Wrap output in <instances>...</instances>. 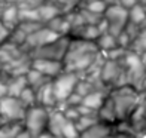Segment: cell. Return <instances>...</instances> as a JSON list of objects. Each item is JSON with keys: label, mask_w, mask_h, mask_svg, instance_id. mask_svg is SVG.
<instances>
[{"label": "cell", "mask_w": 146, "mask_h": 138, "mask_svg": "<svg viewBox=\"0 0 146 138\" xmlns=\"http://www.w3.org/2000/svg\"><path fill=\"white\" fill-rule=\"evenodd\" d=\"M78 82H79V76L76 73H69V71H63L60 76L52 79V89H54L58 106H61L73 92H75Z\"/></svg>", "instance_id": "5"}, {"label": "cell", "mask_w": 146, "mask_h": 138, "mask_svg": "<svg viewBox=\"0 0 146 138\" xmlns=\"http://www.w3.org/2000/svg\"><path fill=\"white\" fill-rule=\"evenodd\" d=\"M46 27H48L49 30H52L54 33H57L58 36H70V31H72V25L69 24V21L66 19L64 15H60L57 18H54L52 21H49L48 24H46Z\"/></svg>", "instance_id": "17"}, {"label": "cell", "mask_w": 146, "mask_h": 138, "mask_svg": "<svg viewBox=\"0 0 146 138\" xmlns=\"http://www.w3.org/2000/svg\"><path fill=\"white\" fill-rule=\"evenodd\" d=\"M140 60H142V64H143V67L146 68V52H143V54L140 55Z\"/></svg>", "instance_id": "36"}, {"label": "cell", "mask_w": 146, "mask_h": 138, "mask_svg": "<svg viewBox=\"0 0 146 138\" xmlns=\"http://www.w3.org/2000/svg\"><path fill=\"white\" fill-rule=\"evenodd\" d=\"M8 95V88H6V79L0 77V101Z\"/></svg>", "instance_id": "34"}, {"label": "cell", "mask_w": 146, "mask_h": 138, "mask_svg": "<svg viewBox=\"0 0 146 138\" xmlns=\"http://www.w3.org/2000/svg\"><path fill=\"white\" fill-rule=\"evenodd\" d=\"M108 138H113V134H112V135H109V137H108Z\"/></svg>", "instance_id": "40"}, {"label": "cell", "mask_w": 146, "mask_h": 138, "mask_svg": "<svg viewBox=\"0 0 146 138\" xmlns=\"http://www.w3.org/2000/svg\"><path fill=\"white\" fill-rule=\"evenodd\" d=\"M9 34H11V31L2 24V21H0V46H2L5 42H8Z\"/></svg>", "instance_id": "32"}, {"label": "cell", "mask_w": 146, "mask_h": 138, "mask_svg": "<svg viewBox=\"0 0 146 138\" xmlns=\"http://www.w3.org/2000/svg\"><path fill=\"white\" fill-rule=\"evenodd\" d=\"M69 43H70V36H64V37H60L55 42L43 46V48L31 51L29 55L31 60L40 58V60H54V61L63 62L66 52H67V48H69Z\"/></svg>", "instance_id": "4"}, {"label": "cell", "mask_w": 146, "mask_h": 138, "mask_svg": "<svg viewBox=\"0 0 146 138\" xmlns=\"http://www.w3.org/2000/svg\"><path fill=\"white\" fill-rule=\"evenodd\" d=\"M30 68L42 73L43 76L49 77V79H55L57 76H60L64 71V65L61 61H54V60H40V58H36V60H31Z\"/></svg>", "instance_id": "9"}, {"label": "cell", "mask_w": 146, "mask_h": 138, "mask_svg": "<svg viewBox=\"0 0 146 138\" xmlns=\"http://www.w3.org/2000/svg\"><path fill=\"white\" fill-rule=\"evenodd\" d=\"M17 138H33V137H31V135H30V134H29L25 129H23L21 132L18 134V137H17Z\"/></svg>", "instance_id": "35"}, {"label": "cell", "mask_w": 146, "mask_h": 138, "mask_svg": "<svg viewBox=\"0 0 146 138\" xmlns=\"http://www.w3.org/2000/svg\"><path fill=\"white\" fill-rule=\"evenodd\" d=\"M49 111L51 110L43 108L40 106H35V107L27 108L23 125H24V129L27 131L33 138H36V137L46 132L48 120H49Z\"/></svg>", "instance_id": "3"}, {"label": "cell", "mask_w": 146, "mask_h": 138, "mask_svg": "<svg viewBox=\"0 0 146 138\" xmlns=\"http://www.w3.org/2000/svg\"><path fill=\"white\" fill-rule=\"evenodd\" d=\"M98 123V119H97V116H81L79 119L75 122L76 125V128L79 131V134H82L84 131H87L90 129L91 126H94V125Z\"/></svg>", "instance_id": "27"}, {"label": "cell", "mask_w": 146, "mask_h": 138, "mask_svg": "<svg viewBox=\"0 0 146 138\" xmlns=\"http://www.w3.org/2000/svg\"><path fill=\"white\" fill-rule=\"evenodd\" d=\"M60 111L64 114V117L69 122H73V123H75L79 117H81V116H79V113H78V110H76V107H64V108H61Z\"/></svg>", "instance_id": "31"}, {"label": "cell", "mask_w": 146, "mask_h": 138, "mask_svg": "<svg viewBox=\"0 0 146 138\" xmlns=\"http://www.w3.org/2000/svg\"><path fill=\"white\" fill-rule=\"evenodd\" d=\"M25 108L19 98L6 95L0 101V120L3 123H15V122H23L25 117Z\"/></svg>", "instance_id": "6"}, {"label": "cell", "mask_w": 146, "mask_h": 138, "mask_svg": "<svg viewBox=\"0 0 146 138\" xmlns=\"http://www.w3.org/2000/svg\"><path fill=\"white\" fill-rule=\"evenodd\" d=\"M23 129H24L23 122L2 123V126H0V138H17Z\"/></svg>", "instance_id": "22"}, {"label": "cell", "mask_w": 146, "mask_h": 138, "mask_svg": "<svg viewBox=\"0 0 146 138\" xmlns=\"http://www.w3.org/2000/svg\"><path fill=\"white\" fill-rule=\"evenodd\" d=\"M100 54L102 52L98 51L96 42L70 37L69 48L63 60L64 71L76 73L78 76H81L85 70L90 68V65L97 60Z\"/></svg>", "instance_id": "1"}, {"label": "cell", "mask_w": 146, "mask_h": 138, "mask_svg": "<svg viewBox=\"0 0 146 138\" xmlns=\"http://www.w3.org/2000/svg\"><path fill=\"white\" fill-rule=\"evenodd\" d=\"M37 12H39L40 22H42L43 25H46L49 21H52L54 18H57V16H60V15H63L61 11H60L57 6L51 5V3H48V2H45V3H42L40 6H39V8H37Z\"/></svg>", "instance_id": "18"}, {"label": "cell", "mask_w": 146, "mask_h": 138, "mask_svg": "<svg viewBox=\"0 0 146 138\" xmlns=\"http://www.w3.org/2000/svg\"><path fill=\"white\" fill-rule=\"evenodd\" d=\"M79 131L76 128V125L73 122H69L66 120L64 126H63V131H61V137L63 138H79Z\"/></svg>", "instance_id": "28"}, {"label": "cell", "mask_w": 146, "mask_h": 138, "mask_svg": "<svg viewBox=\"0 0 146 138\" xmlns=\"http://www.w3.org/2000/svg\"><path fill=\"white\" fill-rule=\"evenodd\" d=\"M42 27H43L42 22H19V25H18V28L23 30L27 34V37L30 34H33V33H36L37 30H40Z\"/></svg>", "instance_id": "29"}, {"label": "cell", "mask_w": 146, "mask_h": 138, "mask_svg": "<svg viewBox=\"0 0 146 138\" xmlns=\"http://www.w3.org/2000/svg\"><path fill=\"white\" fill-rule=\"evenodd\" d=\"M36 95H37V106L48 110H55L58 107L54 89H52V80L46 83L45 86H42L39 91H36Z\"/></svg>", "instance_id": "11"}, {"label": "cell", "mask_w": 146, "mask_h": 138, "mask_svg": "<svg viewBox=\"0 0 146 138\" xmlns=\"http://www.w3.org/2000/svg\"><path fill=\"white\" fill-rule=\"evenodd\" d=\"M109 92L108 89H96L94 92H91L90 95H87L82 100V106L85 107H88L91 108L92 111H97L102 108V106L104 104V101L108 100V97H109Z\"/></svg>", "instance_id": "12"}, {"label": "cell", "mask_w": 146, "mask_h": 138, "mask_svg": "<svg viewBox=\"0 0 146 138\" xmlns=\"http://www.w3.org/2000/svg\"><path fill=\"white\" fill-rule=\"evenodd\" d=\"M128 22L142 27L146 22V8L145 6L137 3L136 6H133L131 9H128Z\"/></svg>", "instance_id": "20"}, {"label": "cell", "mask_w": 146, "mask_h": 138, "mask_svg": "<svg viewBox=\"0 0 146 138\" xmlns=\"http://www.w3.org/2000/svg\"><path fill=\"white\" fill-rule=\"evenodd\" d=\"M108 6L109 5L106 3L104 0H88L82 9H87V11L92 12V14H97V15H104Z\"/></svg>", "instance_id": "25"}, {"label": "cell", "mask_w": 146, "mask_h": 138, "mask_svg": "<svg viewBox=\"0 0 146 138\" xmlns=\"http://www.w3.org/2000/svg\"><path fill=\"white\" fill-rule=\"evenodd\" d=\"M127 138H139V137H136V135H128Z\"/></svg>", "instance_id": "38"}, {"label": "cell", "mask_w": 146, "mask_h": 138, "mask_svg": "<svg viewBox=\"0 0 146 138\" xmlns=\"http://www.w3.org/2000/svg\"><path fill=\"white\" fill-rule=\"evenodd\" d=\"M25 79H27L29 86L33 88L35 91H39L42 86H45L46 83H49V82L52 80V79L43 76L42 73H39V71L33 70V68H30V70L27 71V74H25Z\"/></svg>", "instance_id": "19"}, {"label": "cell", "mask_w": 146, "mask_h": 138, "mask_svg": "<svg viewBox=\"0 0 146 138\" xmlns=\"http://www.w3.org/2000/svg\"><path fill=\"white\" fill-rule=\"evenodd\" d=\"M29 86L25 76H15L6 79V88H8V95L18 98L21 95V92Z\"/></svg>", "instance_id": "16"}, {"label": "cell", "mask_w": 146, "mask_h": 138, "mask_svg": "<svg viewBox=\"0 0 146 138\" xmlns=\"http://www.w3.org/2000/svg\"><path fill=\"white\" fill-rule=\"evenodd\" d=\"M82 100H84L82 97H79L78 94H75V92H73V94L61 104V106H58V110H61V108H64V107H78V106H81V104H82Z\"/></svg>", "instance_id": "30"}, {"label": "cell", "mask_w": 146, "mask_h": 138, "mask_svg": "<svg viewBox=\"0 0 146 138\" xmlns=\"http://www.w3.org/2000/svg\"><path fill=\"white\" fill-rule=\"evenodd\" d=\"M115 2H116V5L122 6L125 9H131L133 6H136L139 3V0H115Z\"/></svg>", "instance_id": "33"}, {"label": "cell", "mask_w": 146, "mask_h": 138, "mask_svg": "<svg viewBox=\"0 0 146 138\" xmlns=\"http://www.w3.org/2000/svg\"><path fill=\"white\" fill-rule=\"evenodd\" d=\"M52 138H63V137H52Z\"/></svg>", "instance_id": "41"}, {"label": "cell", "mask_w": 146, "mask_h": 138, "mask_svg": "<svg viewBox=\"0 0 146 138\" xmlns=\"http://www.w3.org/2000/svg\"><path fill=\"white\" fill-rule=\"evenodd\" d=\"M96 89H98L96 85H92L91 82L85 80V79H79V82H78L76 88H75V94H78L79 97L85 98L87 95H90L91 92H94Z\"/></svg>", "instance_id": "26"}, {"label": "cell", "mask_w": 146, "mask_h": 138, "mask_svg": "<svg viewBox=\"0 0 146 138\" xmlns=\"http://www.w3.org/2000/svg\"><path fill=\"white\" fill-rule=\"evenodd\" d=\"M97 119H98V122L109 125L112 128L118 123V116H116V111H115V107H113V103H112L110 97H108V100L104 101L102 108L97 111Z\"/></svg>", "instance_id": "13"}, {"label": "cell", "mask_w": 146, "mask_h": 138, "mask_svg": "<svg viewBox=\"0 0 146 138\" xmlns=\"http://www.w3.org/2000/svg\"><path fill=\"white\" fill-rule=\"evenodd\" d=\"M2 123H3V122H2V120H0V126H2Z\"/></svg>", "instance_id": "42"}, {"label": "cell", "mask_w": 146, "mask_h": 138, "mask_svg": "<svg viewBox=\"0 0 146 138\" xmlns=\"http://www.w3.org/2000/svg\"><path fill=\"white\" fill-rule=\"evenodd\" d=\"M66 120L67 119H66L64 114L58 108L51 110L49 111V120H48L46 132L51 134L52 137H61V131H63V126H64Z\"/></svg>", "instance_id": "14"}, {"label": "cell", "mask_w": 146, "mask_h": 138, "mask_svg": "<svg viewBox=\"0 0 146 138\" xmlns=\"http://www.w3.org/2000/svg\"><path fill=\"white\" fill-rule=\"evenodd\" d=\"M96 45H97L98 51L103 54V52H108L110 49L118 48V40L115 36L109 34V33H104V34H100V37L96 40Z\"/></svg>", "instance_id": "21"}, {"label": "cell", "mask_w": 146, "mask_h": 138, "mask_svg": "<svg viewBox=\"0 0 146 138\" xmlns=\"http://www.w3.org/2000/svg\"><path fill=\"white\" fill-rule=\"evenodd\" d=\"M0 21L9 31L15 30L19 25V16H18V6L15 3H6L0 9Z\"/></svg>", "instance_id": "10"}, {"label": "cell", "mask_w": 146, "mask_h": 138, "mask_svg": "<svg viewBox=\"0 0 146 138\" xmlns=\"http://www.w3.org/2000/svg\"><path fill=\"white\" fill-rule=\"evenodd\" d=\"M103 18L108 21L109 24V34L118 37L121 33L125 30L128 24V9L122 8L119 5H109L106 9Z\"/></svg>", "instance_id": "7"}, {"label": "cell", "mask_w": 146, "mask_h": 138, "mask_svg": "<svg viewBox=\"0 0 146 138\" xmlns=\"http://www.w3.org/2000/svg\"><path fill=\"white\" fill-rule=\"evenodd\" d=\"M109 97H110L112 103H113V107H115L116 116H118V122L128 120L142 101V95L133 86H130V85L112 89L109 92Z\"/></svg>", "instance_id": "2"}, {"label": "cell", "mask_w": 146, "mask_h": 138, "mask_svg": "<svg viewBox=\"0 0 146 138\" xmlns=\"http://www.w3.org/2000/svg\"><path fill=\"white\" fill-rule=\"evenodd\" d=\"M143 134H145V138H146V128H145V131H143Z\"/></svg>", "instance_id": "39"}, {"label": "cell", "mask_w": 146, "mask_h": 138, "mask_svg": "<svg viewBox=\"0 0 146 138\" xmlns=\"http://www.w3.org/2000/svg\"><path fill=\"white\" fill-rule=\"evenodd\" d=\"M36 138H52V135H51V134H48V132H45V134L39 135V137H36Z\"/></svg>", "instance_id": "37"}, {"label": "cell", "mask_w": 146, "mask_h": 138, "mask_svg": "<svg viewBox=\"0 0 146 138\" xmlns=\"http://www.w3.org/2000/svg\"><path fill=\"white\" fill-rule=\"evenodd\" d=\"M112 134H113V128L109 126V125H104L102 122H98L97 125L91 126L90 129L84 131V132L79 135V138H108Z\"/></svg>", "instance_id": "15"}, {"label": "cell", "mask_w": 146, "mask_h": 138, "mask_svg": "<svg viewBox=\"0 0 146 138\" xmlns=\"http://www.w3.org/2000/svg\"><path fill=\"white\" fill-rule=\"evenodd\" d=\"M18 98H19V101L23 103V106H24L25 108H30V107L37 106V95H36V91L33 89V88H30V86L25 88V89L21 92V95H19Z\"/></svg>", "instance_id": "23"}, {"label": "cell", "mask_w": 146, "mask_h": 138, "mask_svg": "<svg viewBox=\"0 0 146 138\" xmlns=\"http://www.w3.org/2000/svg\"><path fill=\"white\" fill-rule=\"evenodd\" d=\"M61 36H58L57 33H54L52 30H49L46 25H43V27L40 30H37L36 33H33V34H30L27 37V40H25L23 49L27 52V54H30L31 51L35 49H39V48H43V46L49 45L52 42L58 40V39Z\"/></svg>", "instance_id": "8"}, {"label": "cell", "mask_w": 146, "mask_h": 138, "mask_svg": "<svg viewBox=\"0 0 146 138\" xmlns=\"http://www.w3.org/2000/svg\"><path fill=\"white\" fill-rule=\"evenodd\" d=\"M18 16H19V22H40L37 9L18 8Z\"/></svg>", "instance_id": "24"}]
</instances>
